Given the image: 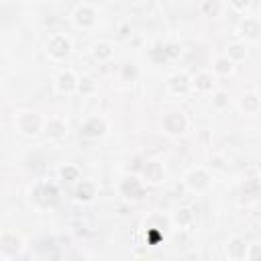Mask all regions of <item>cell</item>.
<instances>
[{
	"label": "cell",
	"instance_id": "8fae6325",
	"mask_svg": "<svg viewBox=\"0 0 261 261\" xmlns=\"http://www.w3.org/2000/svg\"><path fill=\"white\" fill-rule=\"evenodd\" d=\"M188 78L184 76V74H176L171 80H169V88H171V92H186V88H188Z\"/></svg>",
	"mask_w": 261,
	"mask_h": 261
},
{
	"label": "cell",
	"instance_id": "52a82bcc",
	"mask_svg": "<svg viewBox=\"0 0 261 261\" xmlns=\"http://www.w3.org/2000/svg\"><path fill=\"white\" fill-rule=\"evenodd\" d=\"M76 86H78V84H76V78H74L72 72H65V74H61V76L57 78V90H59V92H72Z\"/></svg>",
	"mask_w": 261,
	"mask_h": 261
},
{
	"label": "cell",
	"instance_id": "7c38bea8",
	"mask_svg": "<svg viewBox=\"0 0 261 261\" xmlns=\"http://www.w3.org/2000/svg\"><path fill=\"white\" fill-rule=\"evenodd\" d=\"M92 196H94V186L82 182V186L76 190V198L78 200H92Z\"/></svg>",
	"mask_w": 261,
	"mask_h": 261
},
{
	"label": "cell",
	"instance_id": "ffe728a7",
	"mask_svg": "<svg viewBox=\"0 0 261 261\" xmlns=\"http://www.w3.org/2000/svg\"><path fill=\"white\" fill-rule=\"evenodd\" d=\"M224 98H227L224 94H218L216 96V104H218V106H224V104H227V100H224Z\"/></svg>",
	"mask_w": 261,
	"mask_h": 261
},
{
	"label": "cell",
	"instance_id": "ac0fdd59",
	"mask_svg": "<svg viewBox=\"0 0 261 261\" xmlns=\"http://www.w3.org/2000/svg\"><path fill=\"white\" fill-rule=\"evenodd\" d=\"M231 4H233L237 10H245V8L251 4V0H231Z\"/></svg>",
	"mask_w": 261,
	"mask_h": 261
},
{
	"label": "cell",
	"instance_id": "9c48e42d",
	"mask_svg": "<svg viewBox=\"0 0 261 261\" xmlns=\"http://www.w3.org/2000/svg\"><path fill=\"white\" fill-rule=\"evenodd\" d=\"M123 192L129 198H131V192H133V198H139V196H141V192H143V188H141V184H139L137 178H127L123 182Z\"/></svg>",
	"mask_w": 261,
	"mask_h": 261
},
{
	"label": "cell",
	"instance_id": "8992f818",
	"mask_svg": "<svg viewBox=\"0 0 261 261\" xmlns=\"http://www.w3.org/2000/svg\"><path fill=\"white\" fill-rule=\"evenodd\" d=\"M241 35L251 39V41H255L257 35H259V23L255 19H245V23L241 25Z\"/></svg>",
	"mask_w": 261,
	"mask_h": 261
},
{
	"label": "cell",
	"instance_id": "277c9868",
	"mask_svg": "<svg viewBox=\"0 0 261 261\" xmlns=\"http://www.w3.org/2000/svg\"><path fill=\"white\" fill-rule=\"evenodd\" d=\"M39 127H41V123H39V118L35 116V114H31V112H27L23 118H21V131H25L27 135H35L39 131Z\"/></svg>",
	"mask_w": 261,
	"mask_h": 261
},
{
	"label": "cell",
	"instance_id": "7a4b0ae2",
	"mask_svg": "<svg viewBox=\"0 0 261 261\" xmlns=\"http://www.w3.org/2000/svg\"><path fill=\"white\" fill-rule=\"evenodd\" d=\"M163 125H165V129L169 133H182L186 129V118L182 114H178V112H171V114L165 116Z\"/></svg>",
	"mask_w": 261,
	"mask_h": 261
},
{
	"label": "cell",
	"instance_id": "4fadbf2b",
	"mask_svg": "<svg viewBox=\"0 0 261 261\" xmlns=\"http://www.w3.org/2000/svg\"><path fill=\"white\" fill-rule=\"evenodd\" d=\"M245 55H247V51H245V47H243V45H231L227 57L231 61H241V59H245Z\"/></svg>",
	"mask_w": 261,
	"mask_h": 261
},
{
	"label": "cell",
	"instance_id": "e0dca14e",
	"mask_svg": "<svg viewBox=\"0 0 261 261\" xmlns=\"http://www.w3.org/2000/svg\"><path fill=\"white\" fill-rule=\"evenodd\" d=\"M94 55H96V57H102V59H106V57L112 55V51H110L108 45L102 43V45H96V47H94Z\"/></svg>",
	"mask_w": 261,
	"mask_h": 261
},
{
	"label": "cell",
	"instance_id": "30bf717a",
	"mask_svg": "<svg viewBox=\"0 0 261 261\" xmlns=\"http://www.w3.org/2000/svg\"><path fill=\"white\" fill-rule=\"evenodd\" d=\"M76 23L80 27H90L94 23V12L88 8V6H82L76 10Z\"/></svg>",
	"mask_w": 261,
	"mask_h": 261
},
{
	"label": "cell",
	"instance_id": "2e32d148",
	"mask_svg": "<svg viewBox=\"0 0 261 261\" xmlns=\"http://www.w3.org/2000/svg\"><path fill=\"white\" fill-rule=\"evenodd\" d=\"M194 84H196V88H200V90H208L210 88V76L208 74H200V76H196V80H194Z\"/></svg>",
	"mask_w": 261,
	"mask_h": 261
},
{
	"label": "cell",
	"instance_id": "9a60e30c",
	"mask_svg": "<svg viewBox=\"0 0 261 261\" xmlns=\"http://www.w3.org/2000/svg\"><path fill=\"white\" fill-rule=\"evenodd\" d=\"M216 72H218V74H222V76L231 74V72H233V61H231L229 57L218 59V61H216Z\"/></svg>",
	"mask_w": 261,
	"mask_h": 261
},
{
	"label": "cell",
	"instance_id": "ba28073f",
	"mask_svg": "<svg viewBox=\"0 0 261 261\" xmlns=\"http://www.w3.org/2000/svg\"><path fill=\"white\" fill-rule=\"evenodd\" d=\"M145 178H147L149 182H153V184H157V182L163 178V169H161V165H159L157 161H149L147 167H145Z\"/></svg>",
	"mask_w": 261,
	"mask_h": 261
},
{
	"label": "cell",
	"instance_id": "3957f363",
	"mask_svg": "<svg viewBox=\"0 0 261 261\" xmlns=\"http://www.w3.org/2000/svg\"><path fill=\"white\" fill-rule=\"evenodd\" d=\"M104 129H106L104 120L98 118V116H94V118H90L88 123L84 125V135H88V137H100L104 133Z\"/></svg>",
	"mask_w": 261,
	"mask_h": 261
},
{
	"label": "cell",
	"instance_id": "5bb4252c",
	"mask_svg": "<svg viewBox=\"0 0 261 261\" xmlns=\"http://www.w3.org/2000/svg\"><path fill=\"white\" fill-rule=\"evenodd\" d=\"M241 106H243V110H245V112H255L257 106H259V102H257V98L253 94H249V96H245V100L241 102Z\"/></svg>",
	"mask_w": 261,
	"mask_h": 261
},
{
	"label": "cell",
	"instance_id": "6da1fadb",
	"mask_svg": "<svg viewBox=\"0 0 261 261\" xmlns=\"http://www.w3.org/2000/svg\"><path fill=\"white\" fill-rule=\"evenodd\" d=\"M47 51L55 59H61L69 53V41L65 37H61V35H55V37H51V41L47 43Z\"/></svg>",
	"mask_w": 261,
	"mask_h": 261
},
{
	"label": "cell",
	"instance_id": "5b68a950",
	"mask_svg": "<svg viewBox=\"0 0 261 261\" xmlns=\"http://www.w3.org/2000/svg\"><path fill=\"white\" fill-rule=\"evenodd\" d=\"M188 184H190V188H192V190H204V188L208 186V176H206V171H202V169L192 171V173H190Z\"/></svg>",
	"mask_w": 261,
	"mask_h": 261
},
{
	"label": "cell",
	"instance_id": "d6986e66",
	"mask_svg": "<svg viewBox=\"0 0 261 261\" xmlns=\"http://www.w3.org/2000/svg\"><path fill=\"white\" fill-rule=\"evenodd\" d=\"M180 212H182V214H178V222H180V220H182V222H186V220L190 218V214H188V210H180Z\"/></svg>",
	"mask_w": 261,
	"mask_h": 261
}]
</instances>
